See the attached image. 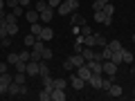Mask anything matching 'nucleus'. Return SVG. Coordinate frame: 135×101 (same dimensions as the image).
Wrapping results in <instances>:
<instances>
[{"label": "nucleus", "mask_w": 135, "mask_h": 101, "mask_svg": "<svg viewBox=\"0 0 135 101\" xmlns=\"http://www.w3.org/2000/svg\"><path fill=\"white\" fill-rule=\"evenodd\" d=\"M7 34H9L11 38L18 34V23H16V20H7Z\"/></svg>", "instance_id": "4468645a"}, {"label": "nucleus", "mask_w": 135, "mask_h": 101, "mask_svg": "<svg viewBox=\"0 0 135 101\" xmlns=\"http://www.w3.org/2000/svg\"><path fill=\"white\" fill-rule=\"evenodd\" d=\"M106 92H108L110 97H122V94H124V92H122V85H115V83H113V85L108 88Z\"/></svg>", "instance_id": "6ab92c4d"}, {"label": "nucleus", "mask_w": 135, "mask_h": 101, "mask_svg": "<svg viewBox=\"0 0 135 101\" xmlns=\"http://www.w3.org/2000/svg\"><path fill=\"white\" fill-rule=\"evenodd\" d=\"M133 61H135V56L128 52V49H124V63H133Z\"/></svg>", "instance_id": "58836bf2"}, {"label": "nucleus", "mask_w": 135, "mask_h": 101, "mask_svg": "<svg viewBox=\"0 0 135 101\" xmlns=\"http://www.w3.org/2000/svg\"><path fill=\"white\" fill-rule=\"evenodd\" d=\"M47 74H50V65L41 58V61H38V77H47Z\"/></svg>", "instance_id": "f3484780"}, {"label": "nucleus", "mask_w": 135, "mask_h": 101, "mask_svg": "<svg viewBox=\"0 0 135 101\" xmlns=\"http://www.w3.org/2000/svg\"><path fill=\"white\" fill-rule=\"evenodd\" d=\"M108 47H110L113 52H115V49H124L122 47V41H108Z\"/></svg>", "instance_id": "2f4dec72"}, {"label": "nucleus", "mask_w": 135, "mask_h": 101, "mask_svg": "<svg viewBox=\"0 0 135 101\" xmlns=\"http://www.w3.org/2000/svg\"><path fill=\"white\" fill-rule=\"evenodd\" d=\"M25 94H29V88L27 85H20V97H25Z\"/></svg>", "instance_id": "a18cd8bd"}, {"label": "nucleus", "mask_w": 135, "mask_h": 101, "mask_svg": "<svg viewBox=\"0 0 135 101\" xmlns=\"http://www.w3.org/2000/svg\"><path fill=\"white\" fill-rule=\"evenodd\" d=\"M41 41H52L54 38V32H52V27H43V32H41V36H38Z\"/></svg>", "instance_id": "a211bd4d"}, {"label": "nucleus", "mask_w": 135, "mask_h": 101, "mask_svg": "<svg viewBox=\"0 0 135 101\" xmlns=\"http://www.w3.org/2000/svg\"><path fill=\"white\" fill-rule=\"evenodd\" d=\"M0 47H2V38H0Z\"/></svg>", "instance_id": "09e8293b"}, {"label": "nucleus", "mask_w": 135, "mask_h": 101, "mask_svg": "<svg viewBox=\"0 0 135 101\" xmlns=\"http://www.w3.org/2000/svg\"><path fill=\"white\" fill-rule=\"evenodd\" d=\"M36 41H38V36H34V34H27V36H25V41H23V43H25V47H32V45L36 43Z\"/></svg>", "instance_id": "393cba45"}, {"label": "nucleus", "mask_w": 135, "mask_h": 101, "mask_svg": "<svg viewBox=\"0 0 135 101\" xmlns=\"http://www.w3.org/2000/svg\"><path fill=\"white\" fill-rule=\"evenodd\" d=\"M18 56H20V61H29V58H32V52H29V47H25L23 52L18 54Z\"/></svg>", "instance_id": "473e14b6"}, {"label": "nucleus", "mask_w": 135, "mask_h": 101, "mask_svg": "<svg viewBox=\"0 0 135 101\" xmlns=\"http://www.w3.org/2000/svg\"><path fill=\"white\" fill-rule=\"evenodd\" d=\"M38 99H41V101H50V99H52V90H47V88H43V90L38 92Z\"/></svg>", "instance_id": "5701e85b"}, {"label": "nucleus", "mask_w": 135, "mask_h": 101, "mask_svg": "<svg viewBox=\"0 0 135 101\" xmlns=\"http://www.w3.org/2000/svg\"><path fill=\"white\" fill-rule=\"evenodd\" d=\"M7 94L9 97H20V85L16 81H11L9 85H7Z\"/></svg>", "instance_id": "9b49d317"}, {"label": "nucleus", "mask_w": 135, "mask_h": 101, "mask_svg": "<svg viewBox=\"0 0 135 101\" xmlns=\"http://www.w3.org/2000/svg\"><path fill=\"white\" fill-rule=\"evenodd\" d=\"M41 79H43V88H47V90H54V79L50 77V74H47V77H41Z\"/></svg>", "instance_id": "a878e982"}, {"label": "nucleus", "mask_w": 135, "mask_h": 101, "mask_svg": "<svg viewBox=\"0 0 135 101\" xmlns=\"http://www.w3.org/2000/svg\"><path fill=\"white\" fill-rule=\"evenodd\" d=\"M5 36H9V34H7V16H2L0 18V38H5Z\"/></svg>", "instance_id": "412c9836"}, {"label": "nucleus", "mask_w": 135, "mask_h": 101, "mask_svg": "<svg viewBox=\"0 0 135 101\" xmlns=\"http://www.w3.org/2000/svg\"><path fill=\"white\" fill-rule=\"evenodd\" d=\"M117 63H113V61H104L101 63V70H104V74H106V77H115L117 74Z\"/></svg>", "instance_id": "7ed1b4c3"}, {"label": "nucleus", "mask_w": 135, "mask_h": 101, "mask_svg": "<svg viewBox=\"0 0 135 101\" xmlns=\"http://www.w3.org/2000/svg\"><path fill=\"white\" fill-rule=\"evenodd\" d=\"M110 85H113V77H106L104 81H101V90H108Z\"/></svg>", "instance_id": "f704fd0d"}, {"label": "nucleus", "mask_w": 135, "mask_h": 101, "mask_svg": "<svg viewBox=\"0 0 135 101\" xmlns=\"http://www.w3.org/2000/svg\"><path fill=\"white\" fill-rule=\"evenodd\" d=\"M99 11H104V16L113 18V14H115V7H113V5H108V2H106V5H104V9H99Z\"/></svg>", "instance_id": "bb28decb"}, {"label": "nucleus", "mask_w": 135, "mask_h": 101, "mask_svg": "<svg viewBox=\"0 0 135 101\" xmlns=\"http://www.w3.org/2000/svg\"><path fill=\"white\" fill-rule=\"evenodd\" d=\"M43 49H45V41L38 38L32 45V58H29V61H41V58H43Z\"/></svg>", "instance_id": "f03ea898"}, {"label": "nucleus", "mask_w": 135, "mask_h": 101, "mask_svg": "<svg viewBox=\"0 0 135 101\" xmlns=\"http://www.w3.org/2000/svg\"><path fill=\"white\" fill-rule=\"evenodd\" d=\"M25 74H27V77H38V61H27Z\"/></svg>", "instance_id": "20e7f679"}, {"label": "nucleus", "mask_w": 135, "mask_h": 101, "mask_svg": "<svg viewBox=\"0 0 135 101\" xmlns=\"http://www.w3.org/2000/svg\"><path fill=\"white\" fill-rule=\"evenodd\" d=\"M65 90H63V88H54L52 90V101H65Z\"/></svg>", "instance_id": "f8f14e48"}, {"label": "nucleus", "mask_w": 135, "mask_h": 101, "mask_svg": "<svg viewBox=\"0 0 135 101\" xmlns=\"http://www.w3.org/2000/svg\"><path fill=\"white\" fill-rule=\"evenodd\" d=\"M79 9V2L77 0H61V5H59V14L61 16H68V14H72V11Z\"/></svg>", "instance_id": "f257e3e1"}, {"label": "nucleus", "mask_w": 135, "mask_h": 101, "mask_svg": "<svg viewBox=\"0 0 135 101\" xmlns=\"http://www.w3.org/2000/svg\"><path fill=\"white\" fill-rule=\"evenodd\" d=\"M81 56L86 58V61H92V58H95V52H92V47H83V49H81Z\"/></svg>", "instance_id": "b1692460"}, {"label": "nucleus", "mask_w": 135, "mask_h": 101, "mask_svg": "<svg viewBox=\"0 0 135 101\" xmlns=\"http://www.w3.org/2000/svg\"><path fill=\"white\" fill-rule=\"evenodd\" d=\"M47 5L52 7V9H59V5H61V0H47Z\"/></svg>", "instance_id": "ea45409f"}, {"label": "nucleus", "mask_w": 135, "mask_h": 101, "mask_svg": "<svg viewBox=\"0 0 135 101\" xmlns=\"http://www.w3.org/2000/svg\"><path fill=\"white\" fill-rule=\"evenodd\" d=\"M11 14H14V16H18V18H20V16H25V7H20V5L11 7Z\"/></svg>", "instance_id": "c756f323"}, {"label": "nucleus", "mask_w": 135, "mask_h": 101, "mask_svg": "<svg viewBox=\"0 0 135 101\" xmlns=\"http://www.w3.org/2000/svg\"><path fill=\"white\" fill-rule=\"evenodd\" d=\"M106 2H110V0H95V2H92V9H95V11L104 9V5H106Z\"/></svg>", "instance_id": "c85d7f7f"}, {"label": "nucleus", "mask_w": 135, "mask_h": 101, "mask_svg": "<svg viewBox=\"0 0 135 101\" xmlns=\"http://www.w3.org/2000/svg\"><path fill=\"white\" fill-rule=\"evenodd\" d=\"M32 2H34V0H18V5H20V7H29Z\"/></svg>", "instance_id": "c03bdc74"}, {"label": "nucleus", "mask_w": 135, "mask_h": 101, "mask_svg": "<svg viewBox=\"0 0 135 101\" xmlns=\"http://www.w3.org/2000/svg\"><path fill=\"white\" fill-rule=\"evenodd\" d=\"M25 18H27V23H41V14L36 9H27L25 11Z\"/></svg>", "instance_id": "6e6552de"}, {"label": "nucleus", "mask_w": 135, "mask_h": 101, "mask_svg": "<svg viewBox=\"0 0 135 101\" xmlns=\"http://www.w3.org/2000/svg\"><path fill=\"white\" fill-rule=\"evenodd\" d=\"M7 67H9V63H7V61H5V63H0V74H5V72H7Z\"/></svg>", "instance_id": "37998d69"}, {"label": "nucleus", "mask_w": 135, "mask_h": 101, "mask_svg": "<svg viewBox=\"0 0 135 101\" xmlns=\"http://www.w3.org/2000/svg\"><path fill=\"white\" fill-rule=\"evenodd\" d=\"M11 45V36H5V38H2V47H9Z\"/></svg>", "instance_id": "79ce46f5"}, {"label": "nucleus", "mask_w": 135, "mask_h": 101, "mask_svg": "<svg viewBox=\"0 0 135 101\" xmlns=\"http://www.w3.org/2000/svg\"><path fill=\"white\" fill-rule=\"evenodd\" d=\"M70 61L74 63V67H79V65H83V63H86V58H83L81 54H77V52H74L72 56H70Z\"/></svg>", "instance_id": "aec40b11"}, {"label": "nucleus", "mask_w": 135, "mask_h": 101, "mask_svg": "<svg viewBox=\"0 0 135 101\" xmlns=\"http://www.w3.org/2000/svg\"><path fill=\"white\" fill-rule=\"evenodd\" d=\"M18 61H20V56H18V54H16V52L7 56V63H9V65H16V63H18Z\"/></svg>", "instance_id": "72a5a7b5"}, {"label": "nucleus", "mask_w": 135, "mask_h": 101, "mask_svg": "<svg viewBox=\"0 0 135 101\" xmlns=\"http://www.w3.org/2000/svg\"><path fill=\"white\" fill-rule=\"evenodd\" d=\"M95 20L97 23H101V25H113V18H108V16H104V11H95Z\"/></svg>", "instance_id": "9d476101"}, {"label": "nucleus", "mask_w": 135, "mask_h": 101, "mask_svg": "<svg viewBox=\"0 0 135 101\" xmlns=\"http://www.w3.org/2000/svg\"><path fill=\"white\" fill-rule=\"evenodd\" d=\"M110 61L117 63V65H119V63H124V49H115V52H113V56H110Z\"/></svg>", "instance_id": "dca6fc26"}, {"label": "nucleus", "mask_w": 135, "mask_h": 101, "mask_svg": "<svg viewBox=\"0 0 135 101\" xmlns=\"http://www.w3.org/2000/svg\"><path fill=\"white\" fill-rule=\"evenodd\" d=\"M77 74H79V77H81V79H83V81H86V83H88V79L92 77V72H90V67H88L86 63H83V65H79V67H77Z\"/></svg>", "instance_id": "0eeeda50"}, {"label": "nucleus", "mask_w": 135, "mask_h": 101, "mask_svg": "<svg viewBox=\"0 0 135 101\" xmlns=\"http://www.w3.org/2000/svg\"><path fill=\"white\" fill-rule=\"evenodd\" d=\"M52 16H54V9L47 7L45 11H41V23H52Z\"/></svg>", "instance_id": "2eb2a0df"}, {"label": "nucleus", "mask_w": 135, "mask_h": 101, "mask_svg": "<svg viewBox=\"0 0 135 101\" xmlns=\"http://www.w3.org/2000/svg\"><path fill=\"white\" fill-rule=\"evenodd\" d=\"M29 27H32L34 36H41V32H43V23H29Z\"/></svg>", "instance_id": "4be33fe9"}, {"label": "nucleus", "mask_w": 135, "mask_h": 101, "mask_svg": "<svg viewBox=\"0 0 135 101\" xmlns=\"http://www.w3.org/2000/svg\"><path fill=\"white\" fill-rule=\"evenodd\" d=\"M63 70H65V72H72V70H77V67H74V63L70 61V58H65V61H63Z\"/></svg>", "instance_id": "7c9ffc66"}, {"label": "nucleus", "mask_w": 135, "mask_h": 101, "mask_svg": "<svg viewBox=\"0 0 135 101\" xmlns=\"http://www.w3.org/2000/svg\"><path fill=\"white\" fill-rule=\"evenodd\" d=\"M81 34H83V36H88V34H92V29L88 27V25H81Z\"/></svg>", "instance_id": "a19ab883"}, {"label": "nucleus", "mask_w": 135, "mask_h": 101, "mask_svg": "<svg viewBox=\"0 0 135 101\" xmlns=\"http://www.w3.org/2000/svg\"><path fill=\"white\" fill-rule=\"evenodd\" d=\"M70 85H72L74 90H81V88L86 85V81H83V79L79 77V74H74V77H70Z\"/></svg>", "instance_id": "1a4fd4ad"}, {"label": "nucleus", "mask_w": 135, "mask_h": 101, "mask_svg": "<svg viewBox=\"0 0 135 101\" xmlns=\"http://www.w3.org/2000/svg\"><path fill=\"white\" fill-rule=\"evenodd\" d=\"M86 65L90 67V72H92V74H104V70H101V61H97V58L86 61Z\"/></svg>", "instance_id": "423d86ee"}, {"label": "nucleus", "mask_w": 135, "mask_h": 101, "mask_svg": "<svg viewBox=\"0 0 135 101\" xmlns=\"http://www.w3.org/2000/svg\"><path fill=\"white\" fill-rule=\"evenodd\" d=\"M133 43H135V34H133Z\"/></svg>", "instance_id": "8fccbe9b"}, {"label": "nucleus", "mask_w": 135, "mask_h": 101, "mask_svg": "<svg viewBox=\"0 0 135 101\" xmlns=\"http://www.w3.org/2000/svg\"><path fill=\"white\" fill-rule=\"evenodd\" d=\"M65 85H68L65 79H54V88H63V90H65Z\"/></svg>", "instance_id": "e433bc0d"}, {"label": "nucleus", "mask_w": 135, "mask_h": 101, "mask_svg": "<svg viewBox=\"0 0 135 101\" xmlns=\"http://www.w3.org/2000/svg\"><path fill=\"white\" fill-rule=\"evenodd\" d=\"M47 2H43V0H36V2H34V9H36V11H38V14H41V11H45V9H47Z\"/></svg>", "instance_id": "cd10ccee"}, {"label": "nucleus", "mask_w": 135, "mask_h": 101, "mask_svg": "<svg viewBox=\"0 0 135 101\" xmlns=\"http://www.w3.org/2000/svg\"><path fill=\"white\" fill-rule=\"evenodd\" d=\"M52 56H54V54H52V49H50V47H45V49H43V61H52Z\"/></svg>", "instance_id": "4c0bfd02"}, {"label": "nucleus", "mask_w": 135, "mask_h": 101, "mask_svg": "<svg viewBox=\"0 0 135 101\" xmlns=\"http://www.w3.org/2000/svg\"><path fill=\"white\" fill-rule=\"evenodd\" d=\"M5 92H7V85H5V83H0V94H5Z\"/></svg>", "instance_id": "de8ad7c7"}, {"label": "nucleus", "mask_w": 135, "mask_h": 101, "mask_svg": "<svg viewBox=\"0 0 135 101\" xmlns=\"http://www.w3.org/2000/svg\"><path fill=\"white\" fill-rule=\"evenodd\" d=\"M14 67H16V72H25V67H27V61H18Z\"/></svg>", "instance_id": "c9c22d12"}, {"label": "nucleus", "mask_w": 135, "mask_h": 101, "mask_svg": "<svg viewBox=\"0 0 135 101\" xmlns=\"http://www.w3.org/2000/svg\"><path fill=\"white\" fill-rule=\"evenodd\" d=\"M5 2H7V7H16L18 5V0H5Z\"/></svg>", "instance_id": "49530a36"}, {"label": "nucleus", "mask_w": 135, "mask_h": 101, "mask_svg": "<svg viewBox=\"0 0 135 101\" xmlns=\"http://www.w3.org/2000/svg\"><path fill=\"white\" fill-rule=\"evenodd\" d=\"M70 23L72 25H86V18H83L79 11H72V14H70Z\"/></svg>", "instance_id": "ddd939ff"}, {"label": "nucleus", "mask_w": 135, "mask_h": 101, "mask_svg": "<svg viewBox=\"0 0 135 101\" xmlns=\"http://www.w3.org/2000/svg\"><path fill=\"white\" fill-rule=\"evenodd\" d=\"M101 81H104V74H92V77L88 79V85L95 88V90H101Z\"/></svg>", "instance_id": "39448f33"}]
</instances>
